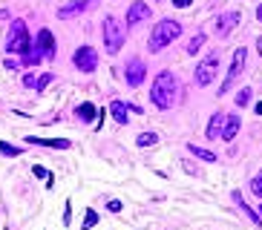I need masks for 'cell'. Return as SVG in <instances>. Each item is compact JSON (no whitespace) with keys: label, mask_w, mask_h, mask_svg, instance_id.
Here are the masks:
<instances>
[{"label":"cell","mask_w":262,"mask_h":230,"mask_svg":"<svg viewBox=\"0 0 262 230\" xmlns=\"http://www.w3.org/2000/svg\"><path fill=\"white\" fill-rule=\"evenodd\" d=\"M231 199L239 204V210H245V216H248V219H251V222L256 224V227H262V216L256 213V210H251V204H245V199H242V193H231Z\"/></svg>","instance_id":"obj_16"},{"label":"cell","mask_w":262,"mask_h":230,"mask_svg":"<svg viewBox=\"0 0 262 230\" xmlns=\"http://www.w3.org/2000/svg\"><path fill=\"white\" fill-rule=\"evenodd\" d=\"M35 84H38V78L35 75H24V86H35Z\"/></svg>","instance_id":"obj_28"},{"label":"cell","mask_w":262,"mask_h":230,"mask_svg":"<svg viewBox=\"0 0 262 230\" xmlns=\"http://www.w3.org/2000/svg\"><path fill=\"white\" fill-rule=\"evenodd\" d=\"M136 144L139 147H153V144H159V135H156V132H141V135L136 138Z\"/></svg>","instance_id":"obj_21"},{"label":"cell","mask_w":262,"mask_h":230,"mask_svg":"<svg viewBox=\"0 0 262 230\" xmlns=\"http://www.w3.org/2000/svg\"><path fill=\"white\" fill-rule=\"evenodd\" d=\"M95 224H98V213H95V210H86V216H84V230L95 227Z\"/></svg>","instance_id":"obj_23"},{"label":"cell","mask_w":262,"mask_h":230,"mask_svg":"<svg viewBox=\"0 0 262 230\" xmlns=\"http://www.w3.org/2000/svg\"><path fill=\"white\" fill-rule=\"evenodd\" d=\"M72 63L78 66V72H95V66H98V52H95L93 46H78L75 55H72Z\"/></svg>","instance_id":"obj_7"},{"label":"cell","mask_w":262,"mask_h":230,"mask_svg":"<svg viewBox=\"0 0 262 230\" xmlns=\"http://www.w3.org/2000/svg\"><path fill=\"white\" fill-rule=\"evenodd\" d=\"M144 78H147V66H144V61H139V58L127 61V66H124V81H127V86L139 89V86L144 84Z\"/></svg>","instance_id":"obj_8"},{"label":"cell","mask_w":262,"mask_h":230,"mask_svg":"<svg viewBox=\"0 0 262 230\" xmlns=\"http://www.w3.org/2000/svg\"><path fill=\"white\" fill-rule=\"evenodd\" d=\"M98 6V0H70V3H63L61 9H58V17L61 20H67V17H78V15H84L86 9H93Z\"/></svg>","instance_id":"obj_11"},{"label":"cell","mask_w":262,"mask_h":230,"mask_svg":"<svg viewBox=\"0 0 262 230\" xmlns=\"http://www.w3.org/2000/svg\"><path fill=\"white\" fill-rule=\"evenodd\" d=\"M150 15H153L150 6L141 3V0H136V3H130V9H127V23H124V26H127V29H130V26H139V23L150 20Z\"/></svg>","instance_id":"obj_12"},{"label":"cell","mask_w":262,"mask_h":230,"mask_svg":"<svg viewBox=\"0 0 262 230\" xmlns=\"http://www.w3.org/2000/svg\"><path fill=\"white\" fill-rule=\"evenodd\" d=\"M245 58H248V49L245 46H239L236 52H233V61H231V69H228V75H225L222 86H219V95H228V89H231V84L239 78V72L245 69Z\"/></svg>","instance_id":"obj_6"},{"label":"cell","mask_w":262,"mask_h":230,"mask_svg":"<svg viewBox=\"0 0 262 230\" xmlns=\"http://www.w3.org/2000/svg\"><path fill=\"white\" fill-rule=\"evenodd\" d=\"M259 216H262V207H259Z\"/></svg>","instance_id":"obj_34"},{"label":"cell","mask_w":262,"mask_h":230,"mask_svg":"<svg viewBox=\"0 0 262 230\" xmlns=\"http://www.w3.org/2000/svg\"><path fill=\"white\" fill-rule=\"evenodd\" d=\"M256 52H259V55H262V38H259V40H256Z\"/></svg>","instance_id":"obj_31"},{"label":"cell","mask_w":262,"mask_h":230,"mask_svg":"<svg viewBox=\"0 0 262 230\" xmlns=\"http://www.w3.org/2000/svg\"><path fill=\"white\" fill-rule=\"evenodd\" d=\"M190 3H193V0H173V6H176V9H187Z\"/></svg>","instance_id":"obj_29"},{"label":"cell","mask_w":262,"mask_h":230,"mask_svg":"<svg viewBox=\"0 0 262 230\" xmlns=\"http://www.w3.org/2000/svg\"><path fill=\"white\" fill-rule=\"evenodd\" d=\"M26 141H29V144H38V147H52V150H70V141H67V138H38V135H29Z\"/></svg>","instance_id":"obj_14"},{"label":"cell","mask_w":262,"mask_h":230,"mask_svg":"<svg viewBox=\"0 0 262 230\" xmlns=\"http://www.w3.org/2000/svg\"><path fill=\"white\" fill-rule=\"evenodd\" d=\"M95 112H98V109H95L93 104H81V107L75 109V115L81 118V121H93V118H95Z\"/></svg>","instance_id":"obj_19"},{"label":"cell","mask_w":262,"mask_h":230,"mask_svg":"<svg viewBox=\"0 0 262 230\" xmlns=\"http://www.w3.org/2000/svg\"><path fill=\"white\" fill-rule=\"evenodd\" d=\"M110 115H113L118 124H127L130 121V118H127V115H130V107H127L124 101H113V104H110Z\"/></svg>","instance_id":"obj_17"},{"label":"cell","mask_w":262,"mask_h":230,"mask_svg":"<svg viewBox=\"0 0 262 230\" xmlns=\"http://www.w3.org/2000/svg\"><path fill=\"white\" fill-rule=\"evenodd\" d=\"M239 12H222V15L213 20V32H216V38H228L233 29L239 26Z\"/></svg>","instance_id":"obj_10"},{"label":"cell","mask_w":262,"mask_h":230,"mask_svg":"<svg viewBox=\"0 0 262 230\" xmlns=\"http://www.w3.org/2000/svg\"><path fill=\"white\" fill-rule=\"evenodd\" d=\"M248 101H251V89H242V92L236 95V104H239V107H245Z\"/></svg>","instance_id":"obj_27"},{"label":"cell","mask_w":262,"mask_h":230,"mask_svg":"<svg viewBox=\"0 0 262 230\" xmlns=\"http://www.w3.org/2000/svg\"><path fill=\"white\" fill-rule=\"evenodd\" d=\"M49 84H52V75L47 72V75H40V78H38V84H35V89H47Z\"/></svg>","instance_id":"obj_26"},{"label":"cell","mask_w":262,"mask_h":230,"mask_svg":"<svg viewBox=\"0 0 262 230\" xmlns=\"http://www.w3.org/2000/svg\"><path fill=\"white\" fill-rule=\"evenodd\" d=\"M251 190H254V196H259V199H262V170L254 176V181H251Z\"/></svg>","instance_id":"obj_24"},{"label":"cell","mask_w":262,"mask_h":230,"mask_svg":"<svg viewBox=\"0 0 262 230\" xmlns=\"http://www.w3.org/2000/svg\"><path fill=\"white\" fill-rule=\"evenodd\" d=\"M216 72H219V52H210L205 61H199V66H196V84L199 86H210L216 81Z\"/></svg>","instance_id":"obj_5"},{"label":"cell","mask_w":262,"mask_h":230,"mask_svg":"<svg viewBox=\"0 0 262 230\" xmlns=\"http://www.w3.org/2000/svg\"><path fill=\"white\" fill-rule=\"evenodd\" d=\"M187 150H190L196 158L208 161V164H213V161H216V153H210V150H205V147H199V144H187Z\"/></svg>","instance_id":"obj_18"},{"label":"cell","mask_w":262,"mask_h":230,"mask_svg":"<svg viewBox=\"0 0 262 230\" xmlns=\"http://www.w3.org/2000/svg\"><path fill=\"white\" fill-rule=\"evenodd\" d=\"M32 173H35V176H38V178H47V184L52 181V173H49L47 167H40V164H38V167H32Z\"/></svg>","instance_id":"obj_25"},{"label":"cell","mask_w":262,"mask_h":230,"mask_svg":"<svg viewBox=\"0 0 262 230\" xmlns=\"http://www.w3.org/2000/svg\"><path fill=\"white\" fill-rule=\"evenodd\" d=\"M179 35H182V23L173 20V17H164V20H159L153 26L150 40H147V49H150V52H162L164 46H170Z\"/></svg>","instance_id":"obj_2"},{"label":"cell","mask_w":262,"mask_h":230,"mask_svg":"<svg viewBox=\"0 0 262 230\" xmlns=\"http://www.w3.org/2000/svg\"><path fill=\"white\" fill-rule=\"evenodd\" d=\"M202 46H205V35L199 32V35H193V38H190V43H187L185 52H187V55H196V52L202 49Z\"/></svg>","instance_id":"obj_20"},{"label":"cell","mask_w":262,"mask_h":230,"mask_svg":"<svg viewBox=\"0 0 262 230\" xmlns=\"http://www.w3.org/2000/svg\"><path fill=\"white\" fill-rule=\"evenodd\" d=\"M104 46H107V52L110 55H116L118 49L124 46V40H127V26H124L118 17H113V15H107L104 17Z\"/></svg>","instance_id":"obj_4"},{"label":"cell","mask_w":262,"mask_h":230,"mask_svg":"<svg viewBox=\"0 0 262 230\" xmlns=\"http://www.w3.org/2000/svg\"><path fill=\"white\" fill-rule=\"evenodd\" d=\"M107 207H110V210H113V213H118V210H121V201H110Z\"/></svg>","instance_id":"obj_30"},{"label":"cell","mask_w":262,"mask_h":230,"mask_svg":"<svg viewBox=\"0 0 262 230\" xmlns=\"http://www.w3.org/2000/svg\"><path fill=\"white\" fill-rule=\"evenodd\" d=\"M32 49H35V55H38V58L52 61V58H55V35L49 29H40L38 38H35V43H32Z\"/></svg>","instance_id":"obj_9"},{"label":"cell","mask_w":262,"mask_h":230,"mask_svg":"<svg viewBox=\"0 0 262 230\" xmlns=\"http://www.w3.org/2000/svg\"><path fill=\"white\" fill-rule=\"evenodd\" d=\"M256 17H259V20H262V3H259V9H256Z\"/></svg>","instance_id":"obj_33"},{"label":"cell","mask_w":262,"mask_h":230,"mask_svg":"<svg viewBox=\"0 0 262 230\" xmlns=\"http://www.w3.org/2000/svg\"><path fill=\"white\" fill-rule=\"evenodd\" d=\"M239 127H242V118L239 115H225V127H222V135L225 141H233V138L239 135Z\"/></svg>","instance_id":"obj_13"},{"label":"cell","mask_w":262,"mask_h":230,"mask_svg":"<svg viewBox=\"0 0 262 230\" xmlns=\"http://www.w3.org/2000/svg\"><path fill=\"white\" fill-rule=\"evenodd\" d=\"M0 153H3V155H12V158H15V155H20V147L9 144V141H0Z\"/></svg>","instance_id":"obj_22"},{"label":"cell","mask_w":262,"mask_h":230,"mask_svg":"<svg viewBox=\"0 0 262 230\" xmlns=\"http://www.w3.org/2000/svg\"><path fill=\"white\" fill-rule=\"evenodd\" d=\"M6 52L20 55V58H26L32 52V38L24 20H12V29H9V38H6Z\"/></svg>","instance_id":"obj_3"},{"label":"cell","mask_w":262,"mask_h":230,"mask_svg":"<svg viewBox=\"0 0 262 230\" xmlns=\"http://www.w3.org/2000/svg\"><path fill=\"white\" fill-rule=\"evenodd\" d=\"M179 95H182V86H179V78L173 75V72H159L153 81V86H150V101H153L156 109H170L176 107Z\"/></svg>","instance_id":"obj_1"},{"label":"cell","mask_w":262,"mask_h":230,"mask_svg":"<svg viewBox=\"0 0 262 230\" xmlns=\"http://www.w3.org/2000/svg\"><path fill=\"white\" fill-rule=\"evenodd\" d=\"M256 115H262V101H259V104H256Z\"/></svg>","instance_id":"obj_32"},{"label":"cell","mask_w":262,"mask_h":230,"mask_svg":"<svg viewBox=\"0 0 262 230\" xmlns=\"http://www.w3.org/2000/svg\"><path fill=\"white\" fill-rule=\"evenodd\" d=\"M222 127H225V112H213V118L208 121V130H205L208 141H213V138L222 135Z\"/></svg>","instance_id":"obj_15"}]
</instances>
